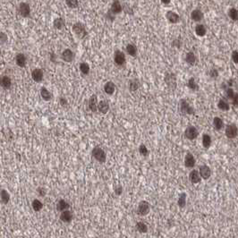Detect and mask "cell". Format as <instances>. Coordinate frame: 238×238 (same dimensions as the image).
<instances>
[{
	"instance_id": "cell-24",
	"label": "cell",
	"mask_w": 238,
	"mask_h": 238,
	"mask_svg": "<svg viewBox=\"0 0 238 238\" xmlns=\"http://www.w3.org/2000/svg\"><path fill=\"white\" fill-rule=\"evenodd\" d=\"M115 84L113 82L109 81V82H107L105 83V85H104V91L108 94V95H113L114 92H115Z\"/></svg>"
},
{
	"instance_id": "cell-1",
	"label": "cell",
	"mask_w": 238,
	"mask_h": 238,
	"mask_svg": "<svg viewBox=\"0 0 238 238\" xmlns=\"http://www.w3.org/2000/svg\"><path fill=\"white\" fill-rule=\"evenodd\" d=\"M72 32L79 38L80 40H83L85 37L88 35V31H87L85 25L82 22H75L72 27Z\"/></svg>"
},
{
	"instance_id": "cell-27",
	"label": "cell",
	"mask_w": 238,
	"mask_h": 238,
	"mask_svg": "<svg viewBox=\"0 0 238 238\" xmlns=\"http://www.w3.org/2000/svg\"><path fill=\"white\" fill-rule=\"evenodd\" d=\"M70 208V205L69 203L66 202L64 199H61L59 200L57 203V209L58 211L62 212V211H65V210H67V209Z\"/></svg>"
},
{
	"instance_id": "cell-5",
	"label": "cell",
	"mask_w": 238,
	"mask_h": 238,
	"mask_svg": "<svg viewBox=\"0 0 238 238\" xmlns=\"http://www.w3.org/2000/svg\"><path fill=\"white\" fill-rule=\"evenodd\" d=\"M151 211V205L150 203L146 201H142L138 204L137 209H136V213L137 215L141 217L147 216Z\"/></svg>"
},
{
	"instance_id": "cell-26",
	"label": "cell",
	"mask_w": 238,
	"mask_h": 238,
	"mask_svg": "<svg viewBox=\"0 0 238 238\" xmlns=\"http://www.w3.org/2000/svg\"><path fill=\"white\" fill-rule=\"evenodd\" d=\"M40 96L45 101H50L53 98V95L50 91L46 88V87H41L40 89Z\"/></svg>"
},
{
	"instance_id": "cell-22",
	"label": "cell",
	"mask_w": 238,
	"mask_h": 238,
	"mask_svg": "<svg viewBox=\"0 0 238 238\" xmlns=\"http://www.w3.org/2000/svg\"><path fill=\"white\" fill-rule=\"evenodd\" d=\"M10 194L8 193L7 190L6 189H1L0 190V202L4 205H7L8 202H10Z\"/></svg>"
},
{
	"instance_id": "cell-52",
	"label": "cell",
	"mask_w": 238,
	"mask_h": 238,
	"mask_svg": "<svg viewBox=\"0 0 238 238\" xmlns=\"http://www.w3.org/2000/svg\"><path fill=\"white\" fill-rule=\"evenodd\" d=\"M170 3H171L170 0H161V4H163V5H165V6H168Z\"/></svg>"
},
{
	"instance_id": "cell-8",
	"label": "cell",
	"mask_w": 238,
	"mask_h": 238,
	"mask_svg": "<svg viewBox=\"0 0 238 238\" xmlns=\"http://www.w3.org/2000/svg\"><path fill=\"white\" fill-rule=\"evenodd\" d=\"M198 135H199V132L197 130V128L194 125L188 126L184 131V136L190 141H194L195 139H197Z\"/></svg>"
},
{
	"instance_id": "cell-9",
	"label": "cell",
	"mask_w": 238,
	"mask_h": 238,
	"mask_svg": "<svg viewBox=\"0 0 238 238\" xmlns=\"http://www.w3.org/2000/svg\"><path fill=\"white\" fill-rule=\"evenodd\" d=\"M226 136L228 139H235L237 136V126L235 124H230L226 126Z\"/></svg>"
},
{
	"instance_id": "cell-38",
	"label": "cell",
	"mask_w": 238,
	"mask_h": 238,
	"mask_svg": "<svg viewBox=\"0 0 238 238\" xmlns=\"http://www.w3.org/2000/svg\"><path fill=\"white\" fill-rule=\"evenodd\" d=\"M135 228L136 230L141 233V234H145L148 232V226L144 223V222H142V221H139L135 225Z\"/></svg>"
},
{
	"instance_id": "cell-12",
	"label": "cell",
	"mask_w": 238,
	"mask_h": 238,
	"mask_svg": "<svg viewBox=\"0 0 238 238\" xmlns=\"http://www.w3.org/2000/svg\"><path fill=\"white\" fill-rule=\"evenodd\" d=\"M60 57H61V59L63 61L66 62V63H72V61H73V59H74L75 55H74V53L70 49H65V50L61 53Z\"/></svg>"
},
{
	"instance_id": "cell-25",
	"label": "cell",
	"mask_w": 238,
	"mask_h": 238,
	"mask_svg": "<svg viewBox=\"0 0 238 238\" xmlns=\"http://www.w3.org/2000/svg\"><path fill=\"white\" fill-rule=\"evenodd\" d=\"M125 50H126V53H127L129 56H131V57L135 58V57L137 56L138 49L134 44H128V45L126 46V48H125Z\"/></svg>"
},
{
	"instance_id": "cell-10",
	"label": "cell",
	"mask_w": 238,
	"mask_h": 238,
	"mask_svg": "<svg viewBox=\"0 0 238 238\" xmlns=\"http://www.w3.org/2000/svg\"><path fill=\"white\" fill-rule=\"evenodd\" d=\"M122 11H123V6H122L121 2H120V1H117V0L112 2L111 7L108 10V12H109L111 15H114V16L118 15V14H120V13H122Z\"/></svg>"
},
{
	"instance_id": "cell-44",
	"label": "cell",
	"mask_w": 238,
	"mask_h": 238,
	"mask_svg": "<svg viewBox=\"0 0 238 238\" xmlns=\"http://www.w3.org/2000/svg\"><path fill=\"white\" fill-rule=\"evenodd\" d=\"M226 98L229 99V100H233V98L235 97L236 95V92L234 91L233 88H227L226 91Z\"/></svg>"
},
{
	"instance_id": "cell-48",
	"label": "cell",
	"mask_w": 238,
	"mask_h": 238,
	"mask_svg": "<svg viewBox=\"0 0 238 238\" xmlns=\"http://www.w3.org/2000/svg\"><path fill=\"white\" fill-rule=\"evenodd\" d=\"M114 192H115V194L116 195H121L123 194V187H122V185H117V186H115V189H114Z\"/></svg>"
},
{
	"instance_id": "cell-51",
	"label": "cell",
	"mask_w": 238,
	"mask_h": 238,
	"mask_svg": "<svg viewBox=\"0 0 238 238\" xmlns=\"http://www.w3.org/2000/svg\"><path fill=\"white\" fill-rule=\"evenodd\" d=\"M232 103H233V106H234V107L237 108L238 107V94L237 93H236L235 97L233 98V100H232Z\"/></svg>"
},
{
	"instance_id": "cell-46",
	"label": "cell",
	"mask_w": 238,
	"mask_h": 238,
	"mask_svg": "<svg viewBox=\"0 0 238 238\" xmlns=\"http://www.w3.org/2000/svg\"><path fill=\"white\" fill-rule=\"evenodd\" d=\"M36 192L37 194L40 195V197H44V196H46V194H47V190L44 187H41V186L37 188Z\"/></svg>"
},
{
	"instance_id": "cell-16",
	"label": "cell",
	"mask_w": 238,
	"mask_h": 238,
	"mask_svg": "<svg viewBox=\"0 0 238 238\" xmlns=\"http://www.w3.org/2000/svg\"><path fill=\"white\" fill-rule=\"evenodd\" d=\"M15 64L17 66L21 67V68H23L26 66V64H27V57L23 54V53H18L16 54L15 56Z\"/></svg>"
},
{
	"instance_id": "cell-35",
	"label": "cell",
	"mask_w": 238,
	"mask_h": 238,
	"mask_svg": "<svg viewBox=\"0 0 238 238\" xmlns=\"http://www.w3.org/2000/svg\"><path fill=\"white\" fill-rule=\"evenodd\" d=\"M217 108L222 111H228L230 109V105L227 100H226L225 99H221L217 103Z\"/></svg>"
},
{
	"instance_id": "cell-7",
	"label": "cell",
	"mask_w": 238,
	"mask_h": 238,
	"mask_svg": "<svg viewBox=\"0 0 238 238\" xmlns=\"http://www.w3.org/2000/svg\"><path fill=\"white\" fill-rule=\"evenodd\" d=\"M30 12H31L30 7L28 3H26V2L20 3V5L18 7V13L22 17H24V18L30 17Z\"/></svg>"
},
{
	"instance_id": "cell-13",
	"label": "cell",
	"mask_w": 238,
	"mask_h": 238,
	"mask_svg": "<svg viewBox=\"0 0 238 238\" xmlns=\"http://www.w3.org/2000/svg\"><path fill=\"white\" fill-rule=\"evenodd\" d=\"M13 85V82L10 76L2 75L0 76V87L4 90H9Z\"/></svg>"
},
{
	"instance_id": "cell-32",
	"label": "cell",
	"mask_w": 238,
	"mask_h": 238,
	"mask_svg": "<svg viewBox=\"0 0 238 238\" xmlns=\"http://www.w3.org/2000/svg\"><path fill=\"white\" fill-rule=\"evenodd\" d=\"M186 199H187V194L185 193H182L179 194L178 200H177V205L179 208L183 209L186 206Z\"/></svg>"
},
{
	"instance_id": "cell-33",
	"label": "cell",
	"mask_w": 238,
	"mask_h": 238,
	"mask_svg": "<svg viewBox=\"0 0 238 238\" xmlns=\"http://www.w3.org/2000/svg\"><path fill=\"white\" fill-rule=\"evenodd\" d=\"M43 203L41 201H40L39 199H34L32 202H31V208L32 209L34 210V211H36V212H39V211H40L41 209H43Z\"/></svg>"
},
{
	"instance_id": "cell-43",
	"label": "cell",
	"mask_w": 238,
	"mask_h": 238,
	"mask_svg": "<svg viewBox=\"0 0 238 238\" xmlns=\"http://www.w3.org/2000/svg\"><path fill=\"white\" fill-rule=\"evenodd\" d=\"M8 40L7 34L4 31H0V45L6 44Z\"/></svg>"
},
{
	"instance_id": "cell-19",
	"label": "cell",
	"mask_w": 238,
	"mask_h": 238,
	"mask_svg": "<svg viewBox=\"0 0 238 238\" xmlns=\"http://www.w3.org/2000/svg\"><path fill=\"white\" fill-rule=\"evenodd\" d=\"M203 18H204V15H203V13H202L200 9H197V8H196V9L192 11V13H191V19H192L194 22H202V20H203Z\"/></svg>"
},
{
	"instance_id": "cell-36",
	"label": "cell",
	"mask_w": 238,
	"mask_h": 238,
	"mask_svg": "<svg viewBox=\"0 0 238 238\" xmlns=\"http://www.w3.org/2000/svg\"><path fill=\"white\" fill-rule=\"evenodd\" d=\"M90 69L91 68H90V65H89L88 63H86V62L80 63L79 70L82 75H88L90 73Z\"/></svg>"
},
{
	"instance_id": "cell-41",
	"label": "cell",
	"mask_w": 238,
	"mask_h": 238,
	"mask_svg": "<svg viewBox=\"0 0 238 238\" xmlns=\"http://www.w3.org/2000/svg\"><path fill=\"white\" fill-rule=\"evenodd\" d=\"M139 153H140L142 157H148L149 154H150V152H149L148 148L142 143V144H141L139 146Z\"/></svg>"
},
{
	"instance_id": "cell-23",
	"label": "cell",
	"mask_w": 238,
	"mask_h": 238,
	"mask_svg": "<svg viewBox=\"0 0 238 238\" xmlns=\"http://www.w3.org/2000/svg\"><path fill=\"white\" fill-rule=\"evenodd\" d=\"M109 110V104L107 100H101L98 103V111L101 114L106 115Z\"/></svg>"
},
{
	"instance_id": "cell-28",
	"label": "cell",
	"mask_w": 238,
	"mask_h": 238,
	"mask_svg": "<svg viewBox=\"0 0 238 238\" xmlns=\"http://www.w3.org/2000/svg\"><path fill=\"white\" fill-rule=\"evenodd\" d=\"M53 26L54 28L57 30H62L65 28V21L64 18L62 17H58L54 20L53 22Z\"/></svg>"
},
{
	"instance_id": "cell-29",
	"label": "cell",
	"mask_w": 238,
	"mask_h": 238,
	"mask_svg": "<svg viewBox=\"0 0 238 238\" xmlns=\"http://www.w3.org/2000/svg\"><path fill=\"white\" fill-rule=\"evenodd\" d=\"M213 126L214 128L217 131L222 130L225 126V124H224V121L218 116H215L213 118Z\"/></svg>"
},
{
	"instance_id": "cell-49",
	"label": "cell",
	"mask_w": 238,
	"mask_h": 238,
	"mask_svg": "<svg viewBox=\"0 0 238 238\" xmlns=\"http://www.w3.org/2000/svg\"><path fill=\"white\" fill-rule=\"evenodd\" d=\"M59 103H60V105H61L62 107H64V108L68 106V101H67V100H66L65 98H64V97H61V98L59 99Z\"/></svg>"
},
{
	"instance_id": "cell-50",
	"label": "cell",
	"mask_w": 238,
	"mask_h": 238,
	"mask_svg": "<svg viewBox=\"0 0 238 238\" xmlns=\"http://www.w3.org/2000/svg\"><path fill=\"white\" fill-rule=\"evenodd\" d=\"M181 44H182V42H181L179 40L176 39V40H174L173 41H172V47L176 48V49H180Z\"/></svg>"
},
{
	"instance_id": "cell-40",
	"label": "cell",
	"mask_w": 238,
	"mask_h": 238,
	"mask_svg": "<svg viewBox=\"0 0 238 238\" xmlns=\"http://www.w3.org/2000/svg\"><path fill=\"white\" fill-rule=\"evenodd\" d=\"M187 87L190 90H192V91H196L199 90V86H198V84H197L196 82H195L194 77H191L190 79L188 80Z\"/></svg>"
},
{
	"instance_id": "cell-37",
	"label": "cell",
	"mask_w": 238,
	"mask_h": 238,
	"mask_svg": "<svg viewBox=\"0 0 238 238\" xmlns=\"http://www.w3.org/2000/svg\"><path fill=\"white\" fill-rule=\"evenodd\" d=\"M211 142H212V141H211L210 135H209L208 133H204L202 135V146L205 149H209L211 146Z\"/></svg>"
},
{
	"instance_id": "cell-17",
	"label": "cell",
	"mask_w": 238,
	"mask_h": 238,
	"mask_svg": "<svg viewBox=\"0 0 238 238\" xmlns=\"http://www.w3.org/2000/svg\"><path fill=\"white\" fill-rule=\"evenodd\" d=\"M195 164H196V160H195L194 156L193 155V153L188 152L184 157V166L187 168H193L195 166Z\"/></svg>"
},
{
	"instance_id": "cell-14",
	"label": "cell",
	"mask_w": 238,
	"mask_h": 238,
	"mask_svg": "<svg viewBox=\"0 0 238 238\" xmlns=\"http://www.w3.org/2000/svg\"><path fill=\"white\" fill-rule=\"evenodd\" d=\"M31 78L35 82H41L44 79V72L40 68H35L31 72Z\"/></svg>"
},
{
	"instance_id": "cell-15",
	"label": "cell",
	"mask_w": 238,
	"mask_h": 238,
	"mask_svg": "<svg viewBox=\"0 0 238 238\" xmlns=\"http://www.w3.org/2000/svg\"><path fill=\"white\" fill-rule=\"evenodd\" d=\"M98 96L96 94H93L90 97L89 99V102H88V107H89V109L91 111V112H97L98 110Z\"/></svg>"
},
{
	"instance_id": "cell-31",
	"label": "cell",
	"mask_w": 238,
	"mask_h": 238,
	"mask_svg": "<svg viewBox=\"0 0 238 238\" xmlns=\"http://www.w3.org/2000/svg\"><path fill=\"white\" fill-rule=\"evenodd\" d=\"M207 29L205 27V25L203 24H197L195 27V33L196 35L199 37H204L206 35Z\"/></svg>"
},
{
	"instance_id": "cell-39",
	"label": "cell",
	"mask_w": 238,
	"mask_h": 238,
	"mask_svg": "<svg viewBox=\"0 0 238 238\" xmlns=\"http://www.w3.org/2000/svg\"><path fill=\"white\" fill-rule=\"evenodd\" d=\"M227 15L232 21H237L238 20V11L236 7L229 8Z\"/></svg>"
},
{
	"instance_id": "cell-6",
	"label": "cell",
	"mask_w": 238,
	"mask_h": 238,
	"mask_svg": "<svg viewBox=\"0 0 238 238\" xmlns=\"http://www.w3.org/2000/svg\"><path fill=\"white\" fill-rule=\"evenodd\" d=\"M114 63L116 66L122 67L125 65L126 63V58H125V54L123 51L116 49L114 53Z\"/></svg>"
},
{
	"instance_id": "cell-3",
	"label": "cell",
	"mask_w": 238,
	"mask_h": 238,
	"mask_svg": "<svg viewBox=\"0 0 238 238\" xmlns=\"http://www.w3.org/2000/svg\"><path fill=\"white\" fill-rule=\"evenodd\" d=\"M164 81L166 84L167 88L171 91H175L177 87V81L176 75L174 72H166L164 76Z\"/></svg>"
},
{
	"instance_id": "cell-42",
	"label": "cell",
	"mask_w": 238,
	"mask_h": 238,
	"mask_svg": "<svg viewBox=\"0 0 238 238\" xmlns=\"http://www.w3.org/2000/svg\"><path fill=\"white\" fill-rule=\"evenodd\" d=\"M65 4L70 8H77L79 7V1L77 0H67L65 1Z\"/></svg>"
},
{
	"instance_id": "cell-4",
	"label": "cell",
	"mask_w": 238,
	"mask_h": 238,
	"mask_svg": "<svg viewBox=\"0 0 238 238\" xmlns=\"http://www.w3.org/2000/svg\"><path fill=\"white\" fill-rule=\"evenodd\" d=\"M179 109H180V112L183 115H194L195 113L194 108H193L188 103L187 100H184V99H182L179 101Z\"/></svg>"
},
{
	"instance_id": "cell-47",
	"label": "cell",
	"mask_w": 238,
	"mask_h": 238,
	"mask_svg": "<svg viewBox=\"0 0 238 238\" xmlns=\"http://www.w3.org/2000/svg\"><path fill=\"white\" fill-rule=\"evenodd\" d=\"M232 60L235 64H238V52L237 50H234L232 52Z\"/></svg>"
},
{
	"instance_id": "cell-11",
	"label": "cell",
	"mask_w": 238,
	"mask_h": 238,
	"mask_svg": "<svg viewBox=\"0 0 238 238\" xmlns=\"http://www.w3.org/2000/svg\"><path fill=\"white\" fill-rule=\"evenodd\" d=\"M198 172H199L201 178L204 179V180H208L211 175V169L207 165H202V166H199Z\"/></svg>"
},
{
	"instance_id": "cell-18",
	"label": "cell",
	"mask_w": 238,
	"mask_h": 238,
	"mask_svg": "<svg viewBox=\"0 0 238 238\" xmlns=\"http://www.w3.org/2000/svg\"><path fill=\"white\" fill-rule=\"evenodd\" d=\"M166 20L170 23H177L180 22V16L174 11H167L166 13Z\"/></svg>"
},
{
	"instance_id": "cell-2",
	"label": "cell",
	"mask_w": 238,
	"mask_h": 238,
	"mask_svg": "<svg viewBox=\"0 0 238 238\" xmlns=\"http://www.w3.org/2000/svg\"><path fill=\"white\" fill-rule=\"evenodd\" d=\"M91 155L93 157L94 159H96L98 162H100L101 164L105 163L107 161V154L106 152H104V150L99 147V146H96L92 149V152H91Z\"/></svg>"
},
{
	"instance_id": "cell-20",
	"label": "cell",
	"mask_w": 238,
	"mask_h": 238,
	"mask_svg": "<svg viewBox=\"0 0 238 238\" xmlns=\"http://www.w3.org/2000/svg\"><path fill=\"white\" fill-rule=\"evenodd\" d=\"M59 217H60V220L63 221L64 223H70L73 218V215H72V211L67 209L65 211H62Z\"/></svg>"
},
{
	"instance_id": "cell-45",
	"label": "cell",
	"mask_w": 238,
	"mask_h": 238,
	"mask_svg": "<svg viewBox=\"0 0 238 238\" xmlns=\"http://www.w3.org/2000/svg\"><path fill=\"white\" fill-rule=\"evenodd\" d=\"M209 74L211 78L216 79V78L218 77V74H219V73H218V71H217V69H215V68H212V69H210V70H209Z\"/></svg>"
},
{
	"instance_id": "cell-21",
	"label": "cell",
	"mask_w": 238,
	"mask_h": 238,
	"mask_svg": "<svg viewBox=\"0 0 238 238\" xmlns=\"http://www.w3.org/2000/svg\"><path fill=\"white\" fill-rule=\"evenodd\" d=\"M189 180L191 181L192 184H194L201 183L202 178H201V176L199 175V172L196 169H194V170H192L190 172V174H189Z\"/></svg>"
},
{
	"instance_id": "cell-53",
	"label": "cell",
	"mask_w": 238,
	"mask_h": 238,
	"mask_svg": "<svg viewBox=\"0 0 238 238\" xmlns=\"http://www.w3.org/2000/svg\"><path fill=\"white\" fill-rule=\"evenodd\" d=\"M0 56H1V49H0Z\"/></svg>"
},
{
	"instance_id": "cell-30",
	"label": "cell",
	"mask_w": 238,
	"mask_h": 238,
	"mask_svg": "<svg viewBox=\"0 0 238 238\" xmlns=\"http://www.w3.org/2000/svg\"><path fill=\"white\" fill-rule=\"evenodd\" d=\"M140 85H141L140 81L137 78L130 80V82H129V91L131 92H134L140 88Z\"/></svg>"
},
{
	"instance_id": "cell-34",
	"label": "cell",
	"mask_w": 238,
	"mask_h": 238,
	"mask_svg": "<svg viewBox=\"0 0 238 238\" xmlns=\"http://www.w3.org/2000/svg\"><path fill=\"white\" fill-rule=\"evenodd\" d=\"M185 62L187 63L188 65H194L196 63V56L193 51L188 52L185 56Z\"/></svg>"
}]
</instances>
